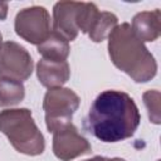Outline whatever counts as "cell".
I'll return each mask as SVG.
<instances>
[{
    "instance_id": "5b68a950",
    "label": "cell",
    "mask_w": 161,
    "mask_h": 161,
    "mask_svg": "<svg viewBox=\"0 0 161 161\" xmlns=\"http://www.w3.org/2000/svg\"><path fill=\"white\" fill-rule=\"evenodd\" d=\"M15 31L31 44H42L50 35V16L43 6H30L18 13Z\"/></svg>"
},
{
    "instance_id": "9a60e30c",
    "label": "cell",
    "mask_w": 161,
    "mask_h": 161,
    "mask_svg": "<svg viewBox=\"0 0 161 161\" xmlns=\"http://www.w3.org/2000/svg\"><path fill=\"white\" fill-rule=\"evenodd\" d=\"M84 161H125L123 158H118V157H114V158H107V157H102V156H96L93 158H89V160H84Z\"/></svg>"
},
{
    "instance_id": "277c9868",
    "label": "cell",
    "mask_w": 161,
    "mask_h": 161,
    "mask_svg": "<svg viewBox=\"0 0 161 161\" xmlns=\"http://www.w3.org/2000/svg\"><path fill=\"white\" fill-rule=\"evenodd\" d=\"M79 97L69 88H52L45 93L43 108L45 112V123L49 132L70 125L73 113L79 106Z\"/></svg>"
},
{
    "instance_id": "7c38bea8",
    "label": "cell",
    "mask_w": 161,
    "mask_h": 161,
    "mask_svg": "<svg viewBox=\"0 0 161 161\" xmlns=\"http://www.w3.org/2000/svg\"><path fill=\"white\" fill-rule=\"evenodd\" d=\"M25 97V88L21 82L0 77V106H15Z\"/></svg>"
},
{
    "instance_id": "6da1fadb",
    "label": "cell",
    "mask_w": 161,
    "mask_h": 161,
    "mask_svg": "<svg viewBox=\"0 0 161 161\" xmlns=\"http://www.w3.org/2000/svg\"><path fill=\"white\" fill-rule=\"evenodd\" d=\"M135 101L121 91H104L93 102L84 128L103 142H118L131 137L140 125Z\"/></svg>"
},
{
    "instance_id": "7a4b0ae2",
    "label": "cell",
    "mask_w": 161,
    "mask_h": 161,
    "mask_svg": "<svg viewBox=\"0 0 161 161\" xmlns=\"http://www.w3.org/2000/svg\"><path fill=\"white\" fill-rule=\"evenodd\" d=\"M108 52L113 64L135 82H148L156 75L157 64L153 55L133 34L128 23L117 25L111 31Z\"/></svg>"
},
{
    "instance_id": "30bf717a",
    "label": "cell",
    "mask_w": 161,
    "mask_h": 161,
    "mask_svg": "<svg viewBox=\"0 0 161 161\" xmlns=\"http://www.w3.org/2000/svg\"><path fill=\"white\" fill-rule=\"evenodd\" d=\"M131 29L133 34L143 42H153L160 36L161 13L158 9L153 11H142L133 16Z\"/></svg>"
},
{
    "instance_id": "8992f818",
    "label": "cell",
    "mask_w": 161,
    "mask_h": 161,
    "mask_svg": "<svg viewBox=\"0 0 161 161\" xmlns=\"http://www.w3.org/2000/svg\"><path fill=\"white\" fill-rule=\"evenodd\" d=\"M33 72V60L28 50L15 42L0 45V77L25 80Z\"/></svg>"
},
{
    "instance_id": "8fae6325",
    "label": "cell",
    "mask_w": 161,
    "mask_h": 161,
    "mask_svg": "<svg viewBox=\"0 0 161 161\" xmlns=\"http://www.w3.org/2000/svg\"><path fill=\"white\" fill-rule=\"evenodd\" d=\"M69 50V43L54 31H52L50 35L38 45V52L43 55V58L50 60H65Z\"/></svg>"
},
{
    "instance_id": "52a82bcc",
    "label": "cell",
    "mask_w": 161,
    "mask_h": 161,
    "mask_svg": "<svg viewBox=\"0 0 161 161\" xmlns=\"http://www.w3.org/2000/svg\"><path fill=\"white\" fill-rule=\"evenodd\" d=\"M53 135V152L62 161H69L91 152V143L72 123Z\"/></svg>"
},
{
    "instance_id": "e0dca14e",
    "label": "cell",
    "mask_w": 161,
    "mask_h": 161,
    "mask_svg": "<svg viewBox=\"0 0 161 161\" xmlns=\"http://www.w3.org/2000/svg\"><path fill=\"white\" fill-rule=\"evenodd\" d=\"M0 45H1V34H0Z\"/></svg>"
},
{
    "instance_id": "4fadbf2b",
    "label": "cell",
    "mask_w": 161,
    "mask_h": 161,
    "mask_svg": "<svg viewBox=\"0 0 161 161\" xmlns=\"http://www.w3.org/2000/svg\"><path fill=\"white\" fill-rule=\"evenodd\" d=\"M116 26H117V16L114 14L108 11H99L88 35L91 40L98 43L104 40Z\"/></svg>"
},
{
    "instance_id": "9c48e42d",
    "label": "cell",
    "mask_w": 161,
    "mask_h": 161,
    "mask_svg": "<svg viewBox=\"0 0 161 161\" xmlns=\"http://www.w3.org/2000/svg\"><path fill=\"white\" fill-rule=\"evenodd\" d=\"M36 73L39 82L49 89L62 87L70 75L67 60H50L44 58L38 62Z\"/></svg>"
},
{
    "instance_id": "5bb4252c",
    "label": "cell",
    "mask_w": 161,
    "mask_h": 161,
    "mask_svg": "<svg viewBox=\"0 0 161 161\" xmlns=\"http://www.w3.org/2000/svg\"><path fill=\"white\" fill-rule=\"evenodd\" d=\"M143 103L148 112V118L152 123L158 125L161 121V112H160V92L156 89L147 91L143 93Z\"/></svg>"
},
{
    "instance_id": "ba28073f",
    "label": "cell",
    "mask_w": 161,
    "mask_h": 161,
    "mask_svg": "<svg viewBox=\"0 0 161 161\" xmlns=\"http://www.w3.org/2000/svg\"><path fill=\"white\" fill-rule=\"evenodd\" d=\"M83 3L59 1L53 9V31L62 35L67 42L78 35V18Z\"/></svg>"
},
{
    "instance_id": "2e32d148",
    "label": "cell",
    "mask_w": 161,
    "mask_h": 161,
    "mask_svg": "<svg viewBox=\"0 0 161 161\" xmlns=\"http://www.w3.org/2000/svg\"><path fill=\"white\" fill-rule=\"evenodd\" d=\"M8 14V4L6 3H0V20H4Z\"/></svg>"
},
{
    "instance_id": "3957f363",
    "label": "cell",
    "mask_w": 161,
    "mask_h": 161,
    "mask_svg": "<svg viewBox=\"0 0 161 161\" xmlns=\"http://www.w3.org/2000/svg\"><path fill=\"white\" fill-rule=\"evenodd\" d=\"M0 131L20 153L36 156L44 151V137L36 127L31 112L26 108L1 111Z\"/></svg>"
}]
</instances>
